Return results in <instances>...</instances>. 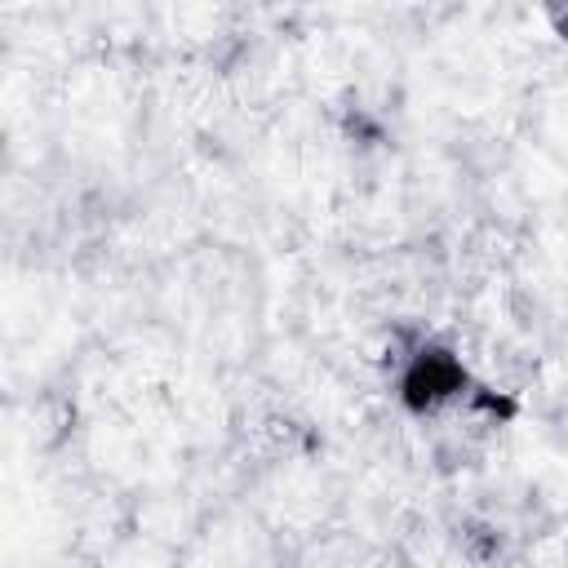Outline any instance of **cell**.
<instances>
[{
	"label": "cell",
	"instance_id": "1",
	"mask_svg": "<svg viewBox=\"0 0 568 568\" xmlns=\"http://www.w3.org/2000/svg\"><path fill=\"white\" fill-rule=\"evenodd\" d=\"M466 390V368L444 346H417L399 368V399L413 413H439Z\"/></svg>",
	"mask_w": 568,
	"mask_h": 568
}]
</instances>
